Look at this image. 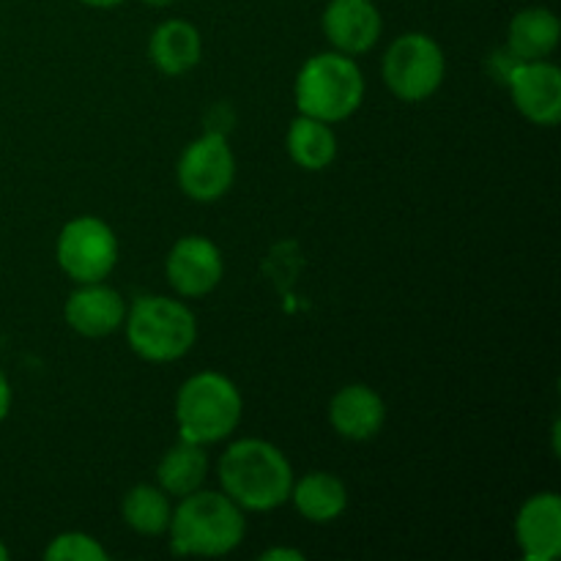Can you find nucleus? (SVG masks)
I'll list each match as a JSON object with an SVG mask.
<instances>
[{
  "label": "nucleus",
  "mask_w": 561,
  "mask_h": 561,
  "mask_svg": "<svg viewBox=\"0 0 561 561\" xmlns=\"http://www.w3.org/2000/svg\"><path fill=\"white\" fill-rule=\"evenodd\" d=\"M219 491L244 513H272L288 504L294 488V466L277 444L266 438H239L217 463Z\"/></svg>",
  "instance_id": "1"
},
{
  "label": "nucleus",
  "mask_w": 561,
  "mask_h": 561,
  "mask_svg": "<svg viewBox=\"0 0 561 561\" xmlns=\"http://www.w3.org/2000/svg\"><path fill=\"white\" fill-rule=\"evenodd\" d=\"M175 502L179 504H173V518L164 531L175 557L219 559L244 542V510L222 491L201 488Z\"/></svg>",
  "instance_id": "2"
},
{
  "label": "nucleus",
  "mask_w": 561,
  "mask_h": 561,
  "mask_svg": "<svg viewBox=\"0 0 561 561\" xmlns=\"http://www.w3.org/2000/svg\"><path fill=\"white\" fill-rule=\"evenodd\" d=\"M124 334L129 348L148 365L179 362L197 340L195 312L184 299L151 294L126 307Z\"/></svg>",
  "instance_id": "3"
},
{
  "label": "nucleus",
  "mask_w": 561,
  "mask_h": 561,
  "mask_svg": "<svg viewBox=\"0 0 561 561\" xmlns=\"http://www.w3.org/2000/svg\"><path fill=\"white\" fill-rule=\"evenodd\" d=\"M365 75L351 55L329 49L301 64L294 82L296 110L327 124H343L365 102Z\"/></svg>",
  "instance_id": "4"
},
{
  "label": "nucleus",
  "mask_w": 561,
  "mask_h": 561,
  "mask_svg": "<svg viewBox=\"0 0 561 561\" xmlns=\"http://www.w3.org/2000/svg\"><path fill=\"white\" fill-rule=\"evenodd\" d=\"M244 414V398L233 378L217 370H203L186 378L175 394V425L179 438L211 444L233 436Z\"/></svg>",
  "instance_id": "5"
},
{
  "label": "nucleus",
  "mask_w": 561,
  "mask_h": 561,
  "mask_svg": "<svg viewBox=\"0 0 561 561\" xmlns=\"http://www.w3.org/2000/svg\"><path fill=\"white\" fill-rule=\"evenodd\" d=\"M381 77L400 102H425L447 77V55L442 44L422 31L403 33L389 44L381 64Z\"/></svg>",
  "instance_id": "6"
},
{
  "label": "nucleus",
  "mask_w": 561,
  "mask_h": 561,
  "mask_svg": "<svg viewBox=\"0 0 561 561\" xmlns=\"http://www.w3.org/2000/svg\"><path fill=\"white\" fill-rule=\"evenodd\" d=\"M121 244L115 230L102 217L82 214L60 228L55 241V261L71 283H102L115 272Z\"/></svg>",
  "instance_id": "7"
},
{
  "label": "nucleus",
  "mask_w": 561,
  "mask_h": 561,
  "mask_svg": "<svg viewBox=\"0 0 561 561\" xmlns=\"http://www.w3.org/2000/svg\"><path fill=\"white\" fill-rule=\"evenodd\" d=\"M179 190L195 203H214L230 192L236 181V157L222 131H206L181 151L175 164Z\"/></svg>",
  "instance_id": "8"
},
{
  "label": "nucleus",
  "mask_w": 561,
  "mask_h": 561,
  "mask_svg": "<svg viewBox=\"0 0 561 561\" xmlns=\"http://www.w3.org/2000/svg\"><path fill=\"white\" fill-rule=\"evenodd\" d=\"M164 274L179 299H203L222 283V250L206 236H184L170 247L168 257H164Z\"/></svg>",
  "instance_id": "9"
},
{
  "label": "nucleus",
  "mask_w": 561,
  "mask_h": 561,
  "mask_svg": "<svg viewBox=\"0 0 561 561\" xmlns=\"http://www.w3.org/2000/svg\"><path fill=\"white\" fill-rule=\"evenodd\" d=\"M515 110L535 126L561 121V69L553 60H518L504 80Z\"/></svg>",
  "instance_id": "10"
},
{
  "label": "nucleus",
  "mask_w": 561,
  "mask_h": 561,
  "mask_svg": "<svg viewBox=\"0 0 561 561\" xmlns=\"http://www.w3.org/2000/svg\"><path fill=\"white\" fill-rule=\"evenodd\" d=\"M126 301L113 285L80 283L64 305L66 327L88 340H102L118 332L126 318Z\"/></svg>",
  "instance_id": "11"
},
{
  "label": "nucleus",
  "mask_w": 561,
  "mask_h": 561,
  "mask_svg": "<svg viewBox=\"0 0 561 561\" xmlns=\"http://www.w3.org/2000/svg\"><path fill=\"white\" fill-rule=\"evenodd\" d=\"M321 27L332 49L356 58L376 47L383 33V20L373 0H329Z\"/></svg>",
  "instance_id": "12"
},
{
  "label": "nucleus",
  "mask_w": 561,
  "mask_h": 561,
  "mask_svg": "<svg viewBox=\"0 0 561 561\" xmlns=\"http://www.w3.org/2000/svg\"><path fill=\"white\" fill-rule=\"evenodd\" d=\"M515 542L526 561H553L561 553V499L540 491L520 504L515 515Z\"/></svg>",
  "instance_id": "13"
},
{
  "label": "nucleus",
  "mask_w": 561,
  "mask_h": 561,
  "mask_svg": "<svg viewBox=\"0 0 561 561\" xmlns=\"http://www.w3.org/2000/svg\"><path fill=\"white\" fill-rule=\"evenodd\" d=\"M329 425L345 442H370L387 425V403L367 383H348L329 400Z\"/></svg>",
  "instance_id": "14"
},
{
  "label": "nucleus",
  "mask_w": 561,
  "mask_h": 561,
  "mask_svg": "<svg viewBox=\"0 0 561 561\" xmlns=\"http://www.w3.org/2000/svg\"><path fill=\"white\" fill-rule=\"evenodd\" d=\"M288 502L307 524L327 526L348 510V488L332 471H307L294 480Z\"/></svg>",
  "instance_id": "15"
},
{
  "label": "nucleus",
  "mask_w": 561,
  "mask_h": 561,
  "mask_svg": "<svg viewBox=\"0 0 561 561\" xmlns=\"http://www.w3.org/2000/svg\"><path fill=\"white\" fill-rule=\"evenodd\" d=\"M148 55L151 64L162 75L181 77L195 69L203 58V38L192 22L186 20H164L153 27L148 38Z\"/></svg>",
  "instance_id": "16"
},
{
  "label": "nucleus",
  "mask_w": 561,
  "mask_h": 561,
  "mask_svg": "<svg viewBox=\"0 0 561 561\" xmlns=\"http://www.w3.org/2000/svg\"><path fill=\"white\" fill-rule=\"evenodd\" d=\"M559 38V16L546 5H529V9H520L518 14H513L504 47L518 60H542L557 53Z\"/></svg>",
  "instance_id": "17"
},
{
  "label": "nucleus",
  "mask_w": 561,
  "mask_h": 561,
  "mask_svg": "<svg viewBox=\"0 0 561 561\" xmlns=\"http://www.w3.org/2000/svg\"><path fill=\"white\" fill-rule=\"evenodd\" d=\"M211 471V460L203 444L186 442L179 438L168 453L159 458L157 466V485L168 493L170 499L190 496V493L201 491Z\"/></svg>",
  "instance_id": "18"
},
{
  "label": "nucleus",
  "mask_w": 561,
  "mask_h": 561,
  "mask_svg": "<svg viewBox=\"0 0 561 561\" xmlns=\"http://www.w3.org/2000/svg\"><path fill=\"white\" fill-rule=\"evenodd\" d=\"M285 148L296 168L307 173H321L337 159V135L334 124L310 118V115H296L285 135Z\"/></svg>",
  "instance_id": "19"
},
{
  "label": "nucleus",
  "mask_w": 561,
  "mask_h": 561,
  "mask_svg": "<svg viewBox=\"0 0 561 561\" xmlns=\"http://www.w3.org/2000/svg\"><path fill=\"white\" fill-rule=\"evenodd\" d=\"M121 518L135 535L159 537L168 531L170 518H173V499L159 485H140L129 488L121 502Z\"/></svg>",
  "instance_id": "20"
},
{
  "label": "nucleus",
  "mask_w": 561,
  "mask_h": 561,
  "mask_svg": "<svg viewBox=\"0 0 561 561\" xmlns=\"http://www.w3.org/2000/svg\"><path fill=\"white\" fill-rule=\"evenodd\" d=\"M47 561H107L110 553L102 542L85 531H64L53 537L49 546L44 548Z\"/></svg>",
  "instance_id": "21"
},
{
  "label": "nucleus",
  "mask_w": 561,
  "mask_h": 561,
  "mask_svg": "<svg viewBox=\"0 0 561 561\" xmlns=\"http://www.w3.org/2000/svg\"><path fill=\"white\" fill-rule=\"evenodd\" d=\"M307 557L299 548H268L261 553V561H305Z\"/></svg>",
  "instance_id": "22"
},
{
  "label": "nucleus",
  "mask_w": 561,
  "mask_h": 561,
  "mask_svg": "<svg viewBox=\"0 0 561 561\" xmlns=\"http://www.w3.org/2000/svg\"><path fill=\"white\" fill-rule=\"evenodd\" d=\"M11 400H14V394H11V383H9V376H5L3 370H0V422L9 416L11 411Z\"/></svg>",
  "instance_id": "23"
},
{
  "label": "nucleus",
  "mask_w": 561,
  "mask_h": 561,
  "mask_svg": "<svg viewBox=\"0 0 561 561\" xmlns=\"http://www.w3.org/2000/svg\"><path fill=\"white\" fill-rule=\"evenodd\" d=\"M82 5H88V9H115V5L126 3V0H80Z\"/></svg>",
  "instance_id": "24"
},
{
  "label": "nucleus",
  "mask_w": 561,
  "mask_h": 561,
  "mask_svg": "<svg viewBox=\"0 0 561 561\" xmlns=\"http://www.w3.org/2000/svg\"><path fill=\"white\" fill-rule=\"evenodd\" d=\"M140 3H146V5H153V9H164V5H173L175 0H140Z\"/></svg>",
  "instance_id": "25"
},
{
  "label": "nucleus",
  "mask_w": 561,
  "mask_h": 561,
  "mask_svg": "<svg viewBox=\"0 0 561 561\" xmlns=\"http://www.w3.org/2000/svg\"><path fill=\"white\" fill-rule=\"evenodd\" d=\"M0 561H9V548H5L3 540H0Z\"/></svg>",
  "instance_id": "26"
}]
</instances>
